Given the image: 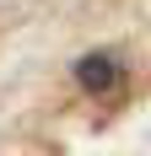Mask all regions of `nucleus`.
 <instances>
[{
	"mask_svg": "<svg viewBox=\"0 0 151 156\" xmlns=\"http://www.w3.org/2000/svg\"><path fill=\"white\" fill-rule=\"evenodd\" d=\"M76 86L92 92V97H108V92H119V86H124V70H119L113 54L97 48V54H81V59H76Z\"/></svg>",
	"mask_w": 151,
	"mask_h": 156,
	"instance_id": "obj_1",
	"label": "nucleus"
}]
</instances>
